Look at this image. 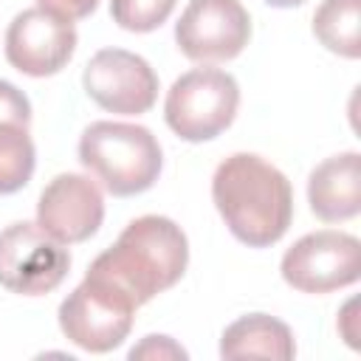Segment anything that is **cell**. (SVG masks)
Listing matches in <instances>:
<instances>
[{
  "instance_id": "obj_3",
  "label": "cell",
  "mask_w": 361,
  "mask_h": 361,
  "mask_svg": "<svg viewBox=\"0 0 361 361\" xmlns=\"http://www.w3.org/2000/svg\"><path fill=\"white\" fill-rule=\"evenodd\" d=\"M79 161L110 195L133 197L158 180L164 152L158 138L141 124L93 121L79 138Z\"/></svg>"
},
{
  "instance_id": "obj_2",
  "label": "cell",
  "mask_w": 361,
  "mask_h": 361,
  "mask_svg": "<svg viewBox=\"0 0 361 361\" xmlns=\"http://www.w3.org/2000/svg\"><path fill=\"white\" fill-rule=\"evenodd\" d=\"M186 265L189 240L183 228L164 214H141L90 262L87 274L118 285L135 305H144L178 285Z\"/></svg>"
},
{
  "instance_id": "obj_7",
  "label": "cell",
  "mask_w": 361,
  "mask_h": 361,
  "mask_svg": "<svg viewBox=\"0 0 361 361\" xmlns=\"http://www.w3.org/2000/svg\"><path fill=\"white\" fill-rule=\"evenodd\" d=\"M282 279L302 293H330L361 276V243L355 234L322 228L299 237L282 257Z\"/></svg>"
},
{
  "instance_id": "obj_13",
  "label": "cell",
  "mask_w": 361,
  "mask_h": 361,
  "mask_svg": "<svg viewBox=\"0 0 361 361\" xmlns=\"http://www.w3.org/2000/svg\"><path fill=\"white\" fill-rule=\"evenodd\" d=\"M223 358H279L288 361L296 355L293 333L285 322L268 313H248L231 322L220 336Z\"/></svg>"
},
{
  "instance_id": "obj_5",
  "label": "cell",
  "mask_w": 361,
  "mask_h": 361,
  "mask_svg": "<svg viewBox=\"0 0 361 361\" xmlns=\"http://www.w3.org/2000/svg\"><path fill=\"white\" fill-rule=\"evenodd\" d=\"M135 302L113 282L85 274V279L59 305V330L87 353H110L133 330Z\"/></svg>"
},
{
  "instance_id": "obj_12",
  "label": "cell",
  "mask_w": 361,
  "mask_h": 361,
  "mask_svg": "<svg viewBox=\"0 0 361 361\" xmlns=\"http://www.w3.org/2000/svg\"><path fill=\"white\" fill-rule=\"evenodd\" d=\"M307 203L322 223H344L361 212V155L324 158L307 178Z\"/></svg>"
},
{
  "instance_id": "obj_4",
  "label": "cell",
  "mask_w": 361,
  "mask_h": 361,
  "mask_svg": "<svg viewBox=\"0 0 361 361\" xmlns=\"http://www.w3.org/2000/svg\"><path fill=\"white\" fill-rule=\"evenodd\" d=\"M240 107V85L220 68H192L178 76L164 102L169 130L192 144L212 141L231 127Z\"/></svg>"
},
{
  "instance_id": "obj_11",
  "label": "cell",
  "mask_w": 361,
  "mask_h": 361,
  "mask_svg": "<svg viewBox=\"0 0 361 361\" xmlns=\"http://www.w3.org/2000/svg\"><path fill=\"white\" fill-rule=\"evenodd\" d=\"M104 220L102 189L76 172L56 175L37 200V223L62 245L90 240Z\"/></svg>"
},
{
  "instance_id": "obj_14",
  "label": "cell",
  "mask_w": 361,
  "mask_h": 361,
  "mask_svg": "<svg viewBox=\"0 0 361 361\" xmlns=\"http://www.w3.org/2000/svg\"><path fill=\"white\" fill-rule=\"evenodd\" d=\"M316 39L347 59L361 56V0H322L313 14Z\"/></svg>"
},
{
  "instance_id": "obj_6",
  "label": "cell",
  "mask_w": 361,
  "mask_h": 361,
  "mask_svg": "<svg viewBox=\"0 0 361 361\" xmlns=\"http://www.w3.org/2000/svg\"><path fill=\"white\" fill-rule=\"evenodd\" d=\"M71 271L68 248L39 223H11L0 231V285L20 296H42Z\"/></svg>"
},
{
  "instance_id": "obj_9",
  "label": "cell",
  "mask_w": 361,
  "mask_h": 361,
  "mask_svg": "<svg viewBox=\"0 0 361 361\" xmlns=\"http://www.w3.org/2000/svg\"><path fill=\"white\" fill-rule=\"evenodd\" d=\"M85 93L107 113L141 116L158 99V76L152 65L124 48H102L82 71Z\"/></svg>"
},
{
  "instance_id": "obj_10",
  "label": "cell",
  "mask_w": 361,
  "mask_h": 361,
  "mask_svg": "<svg viewBox=\"0 0 361 361\" xmlns=\"http://www.w3.org/2000/svg\"><path fill=\"white\" fill-rule=\"evenodd\" d=\"M76 51V28L71 20L39 6L23 8L6 31V59L14 71L45 79L59 73Z\"/></svg>"
},
{
  "instance_id": "obj_19",
  "label": "cell",
  "mask_w": 361,
  "mask_h": 361,
  "mask_svg": "<svg viewBox=\"0 0 361 361\" xmlns=\"http://www.w3.org/2000/svg\"><path fill=\"white\" fill-rule=\"evenodd\" d=\"M37 6L45 8V11H54V14H59V17H65V20L73 23V20L90 17V14L96 11L99 0H37Z\"/></svg>"
},
{
  "instance_id": "obj_18",
  "label": "cell",
  "mask_w": 361,
  "mask_h": 361,
  "mask_svg": "<svg viewBox=\"0 0 361 361\" xmlns=\"http://www.w3.org/2000/svg\"><path fill=\"white\" fill-rule=\"evenodd\" d=\"M130 358H186V350L169 336H147L138 347L130 350Z\"/></svg>"
},
{
  "instance_id": "obj_8",
  "label": "cell",
  "mask_w": 361,
  "mask_h": 361,
  "mask_svg": "<svg viewBox=\"0 0 361 361\" xmlns=\"http://www.w3.org/2000/svg\"><path fill=\"white\" fill-rule=\"evenodd\" d=\"M251 39V17L240 0H189L175 23V42L192 62H228Z\"/></svg>"
},
{
  "instance_id": "obj_1",
  "label": "cell",
  "mask_w": 361,
  "mask_h": 361,
  "mask_svg": "<svg viewBox=\"0 0 361 361\" xmlns=\"http://www.w3.org/2000/svg\"><path fill=\"white\" fill-rule=\"evenodd\" d=\"M212 200L228 231L248 248L279 243L293 220L290 180L254 152H234L214 169Z\"/></svg>"
},
{
  "instance_id": "obj_17",
  "label": "cell",
  "mask_w": 361,
  "mask_h": 361,
  "mask_svg": "<svg viewBox=\"0 0 361 361\" xmlns=\"http://www.w3.org/2000/svg\"><path fill=\"white\" fill-rule=\"evenodd\" d=\"M0 121H17V124H25V127L31 124L28 96L6 79H0Z\"/></svg>"
},
{
  "instance_id": "obj_15",
  "label": "cell",
  "mask_w": 361,
  "mask_h": 361,
  "mask_svg": "<svg viewBox=\"0 0 361 361\" xmlns=\"http://www.w3.org/2000/svg\"><path fill=\"white\" fill-rule=\"evenodd\" d=\"M37 166V149L25 124L0 121V195L20 192Z\"/></svg>"
},
{
  "instance_id": "obj_16",
  "label": "cell",
  "mask_w": 361,
  "mask_h": 361,
  "mask_svg": "<svg viewBox=\"0 0 361 361\" xmlns=\"http://www.w3.org/2000/svg\"><path fill=\"white\" fill-rule=\"evenodd\" d=\"M178 0H110V17L124 31L147 34L169 20Z\"/></svg>"
},
{
  "instance_id": "obj_20",
  "label": "cell",
  "mask_w": 361,
  "mask_h": 361,
  "mask_svg": "<svg viewBox=\"0 0 361 361\" xmlns=\"http://www.w3.org/2000/svg\"><path fill=\"white\" fill-rule=\"evenodd\" d=\"M262 3H268L274 8H293V6H302L305 0H262Z\"/></svg>"
}]
</instances>
